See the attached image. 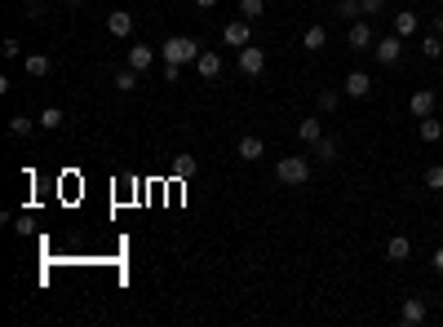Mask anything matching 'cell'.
<instances>
[{"label":"cell","mask_w":443,"mask_h":327,"mask_svg":"<svg viewBox=\"0 0 443 327\" xmlns=\"http://www.w3.org/2000/svg\"><path fill=\"white\" fill-rule=\"evenodd\" d=\"M222 40L231 44V49H244V44H253V23H249V18H235V23H226V27H222Z\"/></svg>","instance_id":"277c9868"},{"label":"cell","mask_w":443,"mask_h":327,"mask_svg":"<svg viewBox=\"0 0 443 327\" xmlns=\"http://www.w3.org/2000/svg\"><path fill=\"white\" fill-rule=\"evenodd\" d=\"M435 102H439L435 89H417L413 97H408V111H413L417 120H425V116H435Z\"/></svg>","instance_id":"ba28073f"},{"label":"cell","mask_w":443,"mask_h":327,"mask_svg":"<svg viewBox=\"0 0 443 327\" xmlns=\"http://www.w3.org/2000/svg\"><path fill=\"white\" fill-rule=\"evenodd\" d=\"M297 137H302V142H306V146H315V142H319V137H324V124H319V120H315V116H306V120H302V124H297Z\"/></svg>","instance_id":"d6986e66"},{"label":"cell","mask_w":443,"mask_h":327,"mask_svg":"<svg viewBox=\"0 0 443 327\" xmlns=\"http://www.w3.org/2000/svg\"><path fill=\"white\" fill-rule=\"evenodd\" d=\"M240 71L257 80L261 71H266V54H261V49H253V44H244V49H240Z\"/></svg>","instance_id":"8992f818"},{"label":"cell","mask_w":443,"mask_h":327,"mask_svg":"<svg viewBox=\"0 0 443 327\" xmlns=\"http://www.w3.org/2000/svg\"><path fill=\"white\" fill-rule=\"evenodd\" d=\"M27 18H31V23L45 18V5H40V0H27Z\"/></svg>","instance_id":"1f68e13d"},{"label":"cell","mask_w":443,"mask_h":327,"mask_svg":"<svg viewBox=\"0 0 443 327\" xmlns=\"http://www.w3.org/2000/svg\"><path fill=\"white\" fill-rule=\"evenodd\" d=\"M120 93H138V85H142V71H134V67H124V71H116V80H111Z\"/></svg>","instance_id":"e0dca14e"},{"label":"cell","mask_w":443,"mask_h":327,"mask_svg":"<svg viewBox=\"0 0 443 327\" xmlns=\"http://www.w3.org/2000/svg\"><path fill=\"white\" fill-rule=\"evenodd\" d=\"M421 182H425V190H443V164H430L421 173Z\"/></svg>","instance_id":"484cf974"},{"label":"cell","mask_w":443,"mask_h":327,"mask_svg":"<svg viewBox=\"0 0 443 327\" xmlns=\"http://www.w3.org/2000/svg\"><path fill=\"white\" fill-rule=\"evenodd\" d=\"M372 93V75L368 71H350L346 75V97H368Z\"/></svg>","instance_id":"7c38bea8"},{"label":"cell","mask_w":443,"mask_h":327,"mask_svg":"<svg viewBox=\"0 0 443 327\" xmlns=\"http://www.w3.org/2000/svg\"><path fill=\"white\" fill-rule=\"evenodd\" d=\"M36 120H40V128H62V124H67V116H62L58 106H45Z\"/></svg>","instance_id":"cb8c5ba5"},{"label":"cell","mask_w":443,"mask_h":327,"mask_svg":"<svg viewBox=\"0 0 443 327\" xmlns=\"http://www.w3.org/2000/svg\"><path fill=\"white\" fill-rule=\"evenodd\" d=\"M151 62H155V49L151 44H134V49H129V67H134V71H146Z\"/></svg>","instance_id":"5bb4252c"},{"label":"cell","mask_w":443,"mask_h":327,"mask_svg":"<svg viewBox=\"0 0 443 327\" xmlns=\"http://www.w3.org/2000/svg\"><path fill=\"white\" fill-rule=\"evenodd\" d=\"M413 257V243H408V235H390L386 243V261H408Z\"/></svg>","instance_id":"4fadbf2b"},{"label":"cell","mask_w":443,"mask_h":327,"mask_svg":"<svg viewBox=\"0 0 443 327\" xmlns=\"http://www.w3.org/2000/svg\"><path fill=\"white\" fill-rule=\"evenodd\" d=\"M235 155L244 159V164H253V159H261V155H266V142H261V137H240V146H235Z\"/></svg>","instance_id":"8fae6325"},{"label":"cell","mask_w":443,"mask_h":327,"mask_svg":"<svg viewBox=\"0 0 443 327\" xmlns=\"http://www.w3.org/2000/svg\"><path fill=\"white\" fill-rule=\"evenodd\" d=\"M160 54H164V62H177V67H187V62H195L204 49L195 44L191 36H169V40L160 44Z\"/></svg>","instance_id":"6da1fadb"},{"label":"cell","mask_w":443,"mask_h":327,"mask_svg":"<svg viewBox=\"0 0 443 327\" xmlns=\"http://www.w3.org/2000/svg\"><path fill=\"white\" fill-rule=\"evenodd\" d=\"M195 173H200V159H195V155H177L173 159V177H177V182H187V177H195Z\"/></svg>","instance_id":"ffe728a7"},{"label":"cell","mask_w":443,"mask_h":327,"mask_svg":"<svg viewBox=\"0 0 443 327\" xmlns=\"http://www.w3.org/2000/svg\"><path fill=\"white\" fill-rule=\"evenodd\" d=\"M62 5H71V9H85V5H89V0H62Z\"/></svg>","instance_id":"d590c367"},{"label":"cell","mask_w":443,"mask_h":327,"mask_svg":"<svg viewBox=\"0 0 443 327\" xmlns=\"http://www.w3.org/2000/svg\"><path fill=\"white\" fill-rule=\"evenodd\" d=\"M310 151H315V159H319V164H333V159H337V151H341V142H337V137H319L315 146H310Z\"/></svg>","instance_id":"ac0fdd59"},{"label":"cell","mask_w":443,"mask_h":327,"mask_svg":"<svg viewBox=\"0 0 443 327\" xmlns=\"http://www.w3.org/2000/svg\"><path fill=\"white\" fill-rule=\"evenodd\" d=\"M417 137H421V142H439V137H443V124H439L435 116L417 120Z\"/></svg>","instance_id":"44dd1931"},{"label":"cell","mask_w":443,"mask_h":327,"mask_svg":"<svg viewBox=\"0 0 443 327\" xmlns=\"http://www.w3.org/2000/svg\"><path fill=\"white\" fill-rule=\"evenodd\" d=\"M377 44V36H372V27L359 18V23H350V31H346V49H355V54H364V49H372Z\"/></svg>","instance_id":"5b68a950"},{"label":"cell","mask_w":443,"mask_h":327,"mask_svg":"<svg viewBox=\"0 0 443 327\" xmlns=\"http://www.w3.org/2000/svg\"><path fill=\"white\" fill-rule=\"evenodd\" d=\"M0 54H5V58H18V54H23V44H18V36H9V40H5V49H0Z\"/></svg>","instance_id":"4dcf8cb0"},{"label":"cell","mask_w":443,"mask_h":327,"mask_svg":"<svg viewBox=\"0 0 443 327\" xmlns=\"http://www.w3.org/2000/svg\"><path fill=\"white\" fill-rule=\"evenodd\" d=\"M164 80H169V85H177V80H182V67H177V62H164Z\"/></svg>","instance_id":"f546056e"},{"label":"cell","mask_w":443,"mask_h":327,"mask_svg":"<svg viewBox=\"0 0 443 327\" xmlns=\"http://www.w3.org/2000/svg\"><path fill=\"white\" fill-rule=\"evenodd\" d=\"M324 44H328V31H324L319 23H310V27H306V36H302V49H310V54H319Z\"/></svg>","instance_id":"2e32d148"},{"label":"cell","mask_w":443,"mask_h":327,"mask_svg":"<svg viewBox=\"0 0 443 327\" xmlns=\"http://www.w3.org/2000/svg\"><path fill=\"white\" fill-rule=\"evenodd\" d=\"M395 36H417V13H395Z\"/></svg>","instance_id":"d4e9b609"},{"label":"cell","mask_w":443,"mask_h":327,"mask_svg":"<svg viewBox=\"0 0 443 327\" xmlns=\"http://www.w3.org/2000/svg\"><path fill=\"white\" fill-rule=\"evenodd\" d=\"M359 5H364V18H368V13H382L386 9V0H359Z\"/></svg>","instance_id":"d6a6232c"},{"label":"cell","mask_w":443,"mask_h":327,"mask_svg":"<svg viewBox=\"0 0 443 327\" xmlns=\"http://www.w3.org/2000/svg\"><path fill=\"white\" fill-rule=\"evenodd\" d=\"M275 182L280 186H306L310 182V164L302 155H284L280 164H275Z\"/></svg>","instance_id":"7a4b0ae2"},{"label":"cell","mask_w":443,"mask_h":327,"mask_svg":"<svg viewBox=\"0 0 443 327\" xmlns=\"http://www.w3.org/2000/svg\"><path fill=\"white\" fill-rule=\"evenodd\" d=\"M195 5H200V9H213V5H218V0H195Z\"/></svg>","instance_id":"8d00e7d4"},{"label":"cell","mask_w":443,"mask_h":327,"mask_svg":"<svg viewBox=\"0 0 443 327\" xmlns=\"http://www.w3.org/2000/svg\"><path fill=\"white\" fill-rule=\"evenodd\" d=\"M261 13H266V0H240V18H249V23H257Z\"/></svg>","instance_id":"603a6c76"},{"label":"cell","mask_w":443,"mask_h":327,"mask_svg":"<svg viewBox=\"0 0 443 327\" xmlns=\"http://www.w3.org/2000/svg\"><path fill=\"white\" fill-rule=\"evenodd\" d=\"M107 31H111V36H134V13H129V9H111L107 13Z\"/></svg>","instance_id":"9c48e42d"},{"label":"cell","mask_w":443,"mask_h":327,"mask_svg":"<svg viewBox=\"0 0 443 327\" xmlns=\"http://www.w3.org/2000/svg\"><path fill=\"white\" fill-rule=\"evenodd\" d=\"M425 314H430V309H425V297H408L403 309H399V323H403V327H421Z\"/></svg>","instance_id":"52a82bcc"},{"label":"cell","mask_w":443,"mask_h":327,"mask_svg":"<svg viewBox=\"0 0 443 327\" xmlns=\"http://www.w3.org/2000/svg\"><path fill=\"white\" fill-rule=\"evenodd\" d=\"M337 13H341V18H350V23H359V18H364V5H359V0H341Z\"/></svg>","instance_id":"f1b7e54d"},{"label":"cell","mask_w":443,"mask_h":327,"mask_svg":"<svg viewBox=\"0 0 443 327\" xmlns=\"http://www.w3.org/2000/svg\"><path fill=\"white\" fill-rule=\"evenodd\" d=\"M421 54L430 58V62H435V58H443V36H435V31H430V36L421 40Z\"/></svg>","instance_id":"4316f807"},{"label":"cell","mask_w":443,"mask_h":327,"mask_svg":"<svg viewBox=\"0 0 443 327\" xmlns=\"http://www.w3.org/2000/svg\"><path fill=\"white\" fill-rule=\"evenodd\" d=\"M40 120H27V116H9V137H31Z\"/></svg>","instance_id":"7402d4cb"},{"label":"cell","mask_w":443,"mask_h":327,"mask_svg":"<svg viewBox=\"0 0 443 327\" xmlns=\"http://www.w3.org/2000/svg\"><path fill=\"white\" fill-rule=\"evenodd\" d=\"M372 54H377L382 67H395V62L403 58V36H382V40L372 44Z\"/></svg>","instance_id":"3957f363"},{"label":"cell","mask_w":443,"mask_h":327,"mask_svg":"<svg viewBox=\"0 0 443 327\" xmlns=\"http://www.w3.org/2000/svg\"><path fill=\"white\" fill-rule=\"evenodd\" d=\"M195 71H200V80H218L222 75V58L213 54V49H204V54L195 58Z\"/></svg>","instance_id":"30bf717a"},{"label":"cell","mask_w":443,"mask_h":327,"mask_svg":"<svg viewBox=\"0 0 443 327\" xmlns=\"http://www.w3.org/2000/svg\"><path fill=\"white\" fill-rule=\"evenodd\" d=\"M430 31H435V36H443V13H435V18H430Z\"/></svg>","instance_id":"e575fe53"},{"label":"cell","mask_w":443,"mask_h":327,"mask_svg":"<svg viewBox=\"0 0 443 327\" xmlns=\"http://www.w3.org/2000/svg\"><path fill=\"white\" fill-rule=\"evenodd\" d=\"M23 67H27V75H31V80H45L49 71H54V62H49L45 54H27V62H23Z\"/></svg>","instance_id":"9a60e30c"},{"label":"cell","mask_w":443,"mask_h":327,"mask_svg":"<svg viewBox=\"0 0 443 327\" xmlns=\"http://www.w3.org/2000/svg\"><path fill=\"white\" fill-rule=\"evenodd\" d=\"M337 106H341V93H337V89H324V93H319V111H324V116H333Z\"/></svg>","instance_id":"83f0119b"},{"label":"cell","mask_w":443,"mask_h":327,"mask_svg":"<svg viewBox=\"0 0 443 327\" xmlns=\"http://www.w3.org/2000/svg\"><path fill=\"white\" fill-rule=\"evenodd\" d=\"M430 266H435V274L443 279V248H435V257H430Z\"/></svg>","instance_id":"836d02e7"}]
</instances>
